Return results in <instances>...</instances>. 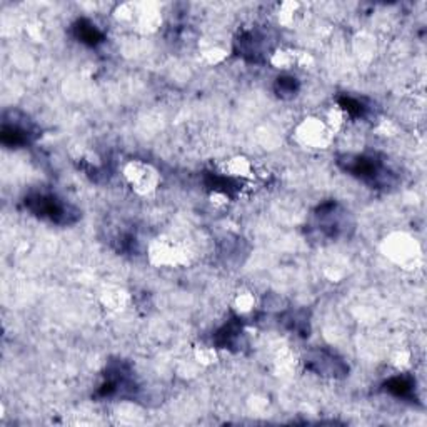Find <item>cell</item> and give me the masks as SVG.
<instances>
[{"label":"cell","mask_w":427,"mask_h":427,"mask_svg":"<svg viewBox=\"0 0 427 427\" xmlns=\"http://www.w3.org/2000/svg\"><path fill=\"white\" fill-rule=\"evenodd\" d=\"M27 211H30L39 219L53 222L59 225H69L79 221L80 212L65 200H62L53 194L35 192L27 195L24 200Z\"/></svg>","instance_id":"cell-1"},{"label":"cell","mask_w":427,"mask_h":427,"mask_svg":"<svg viewBox=\"0 0 427 427\" xmlns=\"http://www.w3.org/2000/svg\"><path fill=\"white\" fill-rule=\"evenodd\" d=\"M342 171L350 176L367 182L372 187H387L390 185L393 173L387 171L384 164L372 155H342L337 160Z\"/></svg>","instance_id":"cell-2"},{"label":"cell","mask_w":427,"mask_h":427,"mask_svg":"<svg viewBox=\"0 0 427 427\" xmlns=\"http://www.w3.org/2000/svg\"><path fill=\"white\" fill-rule=\"evenodd\" d=\"M306 367L309 371L319 374V376L334 377V379L346 377L347 372H349V367H347L344 360L329 349L310 350L306 357Z\"/></svg>","instance_id":"cell-3"},{"label":"cell","mask_w":427,"mask_h":427,"mask_svg":"<svg viewBox=\"0 0 427 427\" xmlns=\"http://www.w3.org/2000/svg\"><path fill=\"white\" fill-rule=\"evenodd\" d=\"M37 133L29 124H20L17 120L6 119L0 129V142L6 147H24L29 145L30 142H34Z\"/></svg>","instance_id":"cell-4"},{"label":"cell","mask_w":427,"mask_h":427,"mask_svg":"<svg viewBox=\"0 0 427 427\" xmlns=\"http://www.w3.org/2000/svg\"><path fill=\"white\" fill-rule=\"evenodd\" d=\"M264 35L259 32H244L240 37L235 40V51L242 59L249 62H257L264 60V52H265V42Z\"/></svg>","instance_id":"cell-5"},{"label":"cell","mask_w":427,"mask_h":427,"mask_svg":"<svg viewBox=\"0 0 427 427\" xmlns=\"http://www.w3.org/2000/svg\"><path fill=\"white\" fill-rule=\"evenodd\" d=\"M74 35L79 42L86 44L88 47H97L104 42L105 37L104 34L97 29L96 24H92L91 20L87 19H79L74 24Z\"/></svg>","instance_id":"cell-6"},{"label":"cell","mask_w":427,"mask_h":427,"mask_svg":"<svg viewBox=\"0 0 427 427\" xmlns=\"http://www.w3.org/2000/svg\"><path fill=\"white\" fill-rule=\"evenodd\" d=\"M240 337H242V326L237 320H229L225 326H222L214 336V342L222 349H234L239 346Z\"/></svg>","instance_id":"cell-7"},{"label":"cell","mask_w":427,"mask_h":427,"mask_svg":"<svg viewBox=\"0 0 427 427\" xmlns=\"http://www.w3.org/2000/svg\"><path fill=\"white\" fill-rule=\"evenodd\" d=\"M386 393L393 394L394 398L399 399H412L414 390H416V382L409 376H395L390 377L389 381L384 382Z\"/></svg>","instance_id":"cell-8"},{"label":"cell","mask_w":427,"mask_h":427,"mask_svg":"<svg viewBox=\"0 0 427 427\" xmlns=\"http://www.w3.org/2000/svg\"><path fill=\"white\" fill-rule=\"evenodd\" d=\"M274 92L277 93L280 99H292L297 92H299V80L292 75H282L275 80Z\"/></svg>","instance_id":"cell-9"},{"label":"cell","mask_w":427,"mask_h":427,"mask_svg":"<svg viewBox=\"0 0 427 427\" xmlns=\"http://www.w3.org/2000/svg\"><path fill=\"white\" fill-rule=\"evenodd\" d=\"M206 182L212 190H217V192H222L227 195H232L235 190L239 189V184L234 179H230V177H225V176H216V173H209Z\"/></svg>","instance_id":"cell-10"},{"label":"cell","mask_w":427,"mask_h":427,"mask_svg":"<svg viewBox=\"0 0 427 427\" xmlns=\"http://www.w3.org/2000/svg\"><path fill=\"white\" fill-rule=\"evenodd\" d=\"M339 105L342 107V110L347 112V115H350V117L359 119V117H366L369 107L364 104L362 100L355 99V97L350 96H342L339 97Z\"/></svg>","instance_id":"cell-11"}]
</instances>
